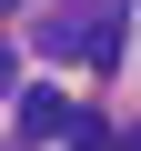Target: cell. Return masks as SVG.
Listing matches in <instances>:
<instances>
[{
  "label": "cell",
  "instance_id": "7a4b0ae2",
  "mask_svg": "<svg viewBox=\"0 0 141 151\" xmlns=\"http://www.w3.org/2000/svg\"><path fill=\"white\" fill-rule=\"evenodd\" d=\"M0 91H10V50H0Z\"/></svg>",
  "mask_w": 141,
  "mask_h": 151
},
{
  "label": "cell",
  "instance_id": "3957f363",
  "mask_svg": "<svg viewBox=\"0 0 141 151\" xmlns=\"http://www.w3.org/2000/svg\"><path fill=\"white\" fill-rule=\"evenodd\" d=\"M0 10H10V20H20V10H30V0H0Z\"/></svg>",
  "mask_w": 141,
  "mask_h": 151
},
{
  "label": "cell",
  "instance_id": "6da1fadb",
  "mask_svg": "<svg viewBox=\"0 0 141 151\" xmlns=\"http://www.w3.org/2000/svg\"><path fill=\"white\" fill-rule=\"evenodd\" d=\"M20 131H30V141H81V111H70L60 91H30V101H20Z\"/></svg>",
  "mask_w": 141,
  "mask_h": 151
},
{
  "label": "cell",
  "instance_id": "277c9868",
  "mask_svg": "<svg viewBox=\"0 0 141 151\" xmlns=\"http://www.w3.org/2000/svg\"><path fill=\"white\" fill-rule=\"evenodd\" d=\"M131 151H141V131H131Z\"/></svg>",
  "mask_w": 141,
  "mask_h": 151
}]
</instances>
